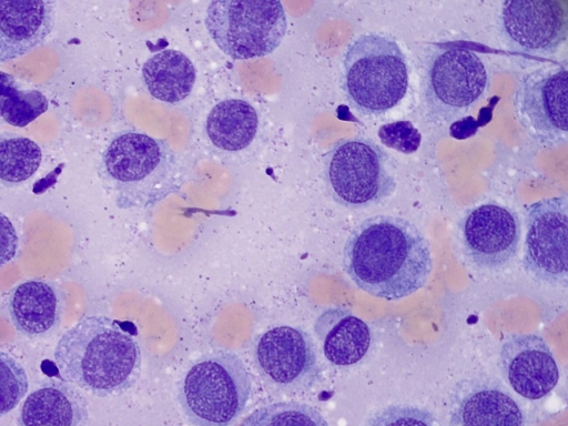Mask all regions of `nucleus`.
I'll return each mask as SVG.
<instances>
[{
	"label": "nucleus",
	"mask_w": 568,
	"mask_h": 426,
	"mask_svg": "<svg viewBox=\"0 0 568 426\" xmlns=\"http://www.w3.org/2000/svg\"><path fill=\"white\" fill-rule=\"evenodd\" d=\"M513 105L520 125L537 144L554 148L568 141V70L545 64L518 80Z\"/></svg>",
	"instance_id": "9"
},
{
	"label": "nucleus",
	"mask_w": 568,
	"mask_h": 426,
	"mask_svg": "<svg viewBox=\"0 0 568 426\" xmlns=\"http://www.w3.org/2000/svg\"><path fill=\"white\" fill-rule=\"evenodd\" d=\"M205 27L217 48L235 60L274 52L287 30L280 1L214 0L206 9Z\"/></svg>",
	"instance_id": "8"
},
{
	"label": "nucleus",
	"mask_w": 568,
	"mask_h": 426,
	"mask_svg": "<svg viewBox=\"0 0 568 426\" xmlns=\"http://www.w3.org/2000/svg\"><path fill=\"white\" fill-rule=\"evenodd\" d=\"M409 87L407 58L390 36L367 32L348 45L342 60V89L364 116H381L404 100Z\"/></svg>",
	"instance_id": "4"
},
{
	"label": "nucleus",
	"mask_w": 568,
	"mask_h": 426,
	"mask_svg": "<svg viewBox=\"0 0 568 426\" xmlns=\"http://www.w3.org/2000/svg\"><path fill=\"white\" fill-rule=\"evenodd\" d=\"M47 97L34 89H16L6 100L1 118L17 128H23L48 110Z\"/></svg>",
	"instance_id": "25"
},
{
	"label": "nucleus",
	"mask_w": 568,
	"mask_h": 426,
	"mask_svg": "<svg viewBox=\"0 0 568 426\" xmlns=\"http://www.w3.org/2000/svg\"><path fill=\"white\" fill-rule=\"evenodd\" d=\"M258 128L255 109L245 100L226 99L210 111L205 131L209 140L220 150L235 152L248 146Z\"/></svg>",
	"instance_id": "21"
},
{
	"label": "nucleus",
	"mask_w": 568,
	"mask_h": 426,
	"mask_svg": "<svg viewBox=\"0 0 568 426\" xmlns=\"http://www.w3.org/2000/svg\"><path fill=\"white\" fill-rule=\"evenodd\" d=\"M142 79L153 98L165 103H178L192 92L196 70L183 52L165 49L144 62Z\"/></svg>",
	"instance_id": "20"
},
{
	"label": "nucleus",
	"mask_w": 568,
	"mask_h": 426,
	"mask_svg": "<svg viewBox=\"0 0 568 426\" xmlns=\"http://www.w3.org/2000/svg\"><path fill=\"white\" fill-rule=\"evenodd\" d=\"M365 426H442L427 408L410 404H392L372 414Z\"/></svg>",
	"instance_id": "26"
},
{
	"label": "nucleus",
	"mask_w": 568,
	"mask_h": 426,
	"mask_svg": "<svg viewBox=\"0 0 568 426\" xmlns=\"http://www.w3.org/2000/svg\"><path fill=\"white\" fill-rule=\"evenodd\" d=\"M465 261L479 272H499L517 257L521 222L516 211L485 202L465 212L457 226Z\"/></svg>",
	"instance_id": "12"
},
{
	"label": "nucleus",
	"mask_w": 568,
	"mask_h": 426,
	"mask_svg": "<svg viewBox=\"0 0 568 426\" xmlns=\"http://www.w3.org/2000/svg\"><path fill=\"white\" fill-rule=\"evenodd\" d=\"M525 416L511 394L494 377L460 379L449 396L448 426H524Z\"/></svg>",
	"instance_id": "15"
},
{
	"label": "nucleus",
	"mask_w": 568,
	"mask_h": 426,
	"mask_svg": "<svg viewBox=\"0 0 568 426\" xmlns=\"http://www.w3.org/2000/svg\"><path fill=\"white\" fill-rule=\"evenodd\" d=\"M104 185L120 209H148L181 187L180 161L170 145L136 131L114 136L101 162Z\"/></svg>",
	"instance_id": "3"
},
{
	"label": "nucleus",
	"mask_w": 568,
	"mask_h": 426,
	"mask_svg": "<svg viewBox=\"0 0 568 426\" xmlns=\"http://www.w3.org/2000/svg\"><path fill=\"white\" fill-rule=\"evenodd\" d=\"M489 73L483 59L467 47L437 48L422 80L420 108L433 124H447L464 115L488 91Z\"/></svg>",
	"instance_id": "7"
},
{
	"label": "nucleus",
	"mask_w": 568,
	"mask_h": 426,
	"mask_svg": "<svg viewBox=\"0 0 568 426\" xmlns=\"http://www.w3.org/2000/svg\"><path fill=\"white\" fill-rule=\"evenodd\" d=\"M501 374L511 389L523 398L539 400L559 382V368L542 336L513 333L505 337L499 349Z\"/></svg>",
	"instance_id": "14"
},
{
	"label": "nucleus",
	"mask_w": 568,
	"mask_h": 426,
	"mask_svg": "<svg viewBox=\"0 0 568 426\" xmlns=\"http://www.w3.org/2000/svg\"><path fill=\"white\" fill-rule=\"evenodd\" d=\"M18 246L19 237L12 222L0 212V267L13 260Z\"/></svg>",
	"instance_id": "28"
},
{
	"label": "nucleus",
	"mask_w": 568,
	"mask_h": 426,
	"mask_svg": "<svg viewBox=\"0 0 568 426\" xmlns=\"http://www.w3.org/2000/svg\"><path fill=\"white\" fill-rule=\"evenodd\" d=\"M377 136L386 148L406 155L417 152L422 143L419 130L407 120H398L381 125Z\"/></svg>",
	"instance_id": "27"
},
{
	"label": "nucleus",
	"mask_w": 568,
	"mask_h": 426,
	"mask_svg": "<svg viewBox=\"0 0 568 426\" xmlns=\"http://www.w3.org/2000/svg\"><path fill=\"white\" fill-rule=\"evenodd\" d=\"M54 21V1H0V63L41 45L52 32Z\"/></svg>",
	"instance_id": "16"
},
{
	"label": "nucleus",
	"mask_w": 568,
	"mask_h": 426,
	"mask_svg": "<svg viewBox=\"0 0 568 426\" xmlns=\"http://www.w3.org/2000/svg\"><path fill=\"white\" fill-rule=\"evenodd\" d=\"M252 379L241 357L216 349L197 357L178 385V403L192 426H232L244 413Z\"/></svg>",
	"instance_id": "5"
},
{
	"label": "nucleus",
	"mask_w": 568,
	"mask_h": 426,
	"mask_svg": "<svg viewBox=\"0 0 568 426\" xmlns=\"http://www.w3.org/2000/svg\"><path fill=\"white\" fill-rule=\"evenodd\" d=\"M53 358L63 381L99 397L125 393L142 372L135 327L104 315L83 317L70 327Z\"/></svg>",
	"instance_id": "2"
},
{
	"label": "nucleus",
	"mask_w": 568,
	"mask_h": 426,
	"mask_svg": "<svg viewBox=\"0 0 568 426\" xmlns=\"http://www.w3.org/2000/svg\"><path fill=\"white\" fill-rule=\"evenodd\" d=\"M62 302L52 284L30 280L10 293L8 313L13 326L27 337L36 338L53 331L61 317Z\"/></svg>",
	"instance_id": "19"
},
{
	"label": "nucleus",
	"mask_w": 568,
	"mask_h": 426,
	"mask_svg": "<svg viewBox=\"0 0 568 426\" xmlns=\"http://www.w3.org/2000/svg\"><path fill=\"white\" fill-rule=\"evenodd\" d=\"M343 267L362 291L396 301L427 284L433 270L432 250L410 221L375 215L362 221L346 239Z\"/></svg>",
	"instance_id": "1"
},
{
	"label": "nucleus",
	"mask_w": 568,
	"mask_h": 426,
	"mask_svg": "<svg viewBox=\"0 0 568 426\" xmlns=\"http://www.w3.org/2000/svg\"><path fill=\"white\" fill-rule=\"evenodd\" d=\"M42 159L40 146L31 139L12 133L0 134V182L14 185L30 179Z\"/></svg>",
	"instance_id": "22"
},
{
	"label": "nucleus",
	"mask_w": 568,
	"mask_h": 426,
	"mask_svg": "<svg viewBox=\"0 0 568 426\" xmlns=\"http://www.w3.org/2000/svg\"><path fill=\"white\" fill-rule=\"evenodd\" d=\"M568 197L539 200L526 212L523 268L539 284L568 286Z\"/></svg>",
	"instance_id": "11"
},
{
	"label": "nucleus",
	"mask_w": 568,
	"mask_h": 426,
	"mask_svg": "<svg viewBox=\"0 0 568 426\" xmlns=\"http://www.w3.org/2000/svg\"><path fill=\"white\" fill-rule=\"evenodd\" d=\"M325 179L334 201L347 209L383 203L397 189L392 155L364 136L339 140L327 154Z\"/></svg>",
	"instance_id": "6"
},
{
	"label": "nucleus",
	"mask_w": 568,
	"mask_h": 426,
	"mask_svg": "<svg viewBox=\"0 0 568 426\" xmlns=\"http://www.w3.org/2000/svg\"><path fill=\"white\" fill-rule=\"evenodd\" d=\"M16 89H18V83L13 75L0 71V116L6 100L11 95V93Z\"/></svg>",
	"instance_id": "30"
},
{
	"label": "nucleus",
	"mask_w": 568,
	"mask_h": 426,
	"mask_svg": "<svg viewBox=\"0 0 568 426\" xmlns=\"http://www.w3.org/2000/svg\"><path fill=\"white\" fill-rule=\"evenodd\" d=\"M28 387L24 367L10 354L0 351V418L18 406Z\"/></svg>",
	"instance_id": "24"
},
{
	"label": "nucleus",
	"mask_w": 568,
	"mask_h": 426,
	"mask_svg": "<svg viewBox=\"0 0 568 426\" xmlns=\"http://www.w3.org/2000/svg\"><path fill=\"white\" fill-rule=\"evenodd\" d=\"M17 422L19 426H87L88 402L72 384L50 378L27 396Z\"/></svg>",
	"instance_id": "17"
},
{
	"label": "nucleus",
	"mask_w": 568,
	"mask_h": 426,
	"mask_svg": "<svg viewBox=\"0 0 568 426\" xmlns=\"http://www.w3.org/2000/svg\"><path fill=\"white\" fill-rule=\"evenodd\" d=\"M314 333L324 357L335 366L361 362L372 341L368 325L344 306L324 310L314 322Z\"/></svg>",
	"instance_id": "18"
},
{
	"label": "nucleus",
	"mask_w": 568,
	"mask_h": 426,
	"mask_svg": "<svg viewBox=\"0 0 568 426\" xmlns=\"http://www.w3.org/2000/svg\"><path fill=\"white\" fill-rule=\"evenodd\" d=\"M480 125L479 121L471 115H467L450 123L449 133L455 139L465 140L475 135Z\"/></svg>",
	"instance_id": "29"
},
{
	"label": "nucleus",
	"mask_w": 568,
	"mask_h": 426,
	"mask_svg": "<svg viewBox=\"0 0 568 426\" xmlns=\"http://www.w3.org/2000/svg\"><path fill=\"white\" fill-rule=\"evenodd\" d=\"M241 426H329L314 406L296 402H276L253 410Z\"/></svg>",
	"instance_id": "23"
},
{
	"label": "nucleus",
	"mask_w": 568,
	"mask_h": 426,
	"mask_svg": "<svg viewBox=\"0 0 568 426\" xmlns=\"http://www.w3.org/2000/svg\"><path fill=\"white\" fill-rule=\"evenodd\" d=\"M253 358L262 379L280 393L307 392L322 378L314 339L302 327L268 328L256 338Z\"/></svg>",
	"instance_id": "10"
},
{
	"label": "nucleus",
	"mask_w": 568,
	"mask_h": 426,
	"mask_svg": "<svg viewBox=\"0 0 568 426\" xmlns=\"http://www.w3.org/2000/svg\"><path fill=\"white\" fill-rule=\"evenodd\" d=\"M499 29L510 52L532 59L549 58L567 39L566 4L557 0L504 1Z\"/></svg>",
	"instance_id": "13"
}]
</instances>
